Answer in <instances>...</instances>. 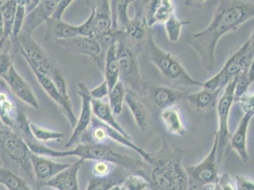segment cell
Masks as SVG:
<instances>
[{"instance_id":"cell-1","label":"cell","mask_w":254,"mask_h":190,"mask_svg":"<svg viewBox=\"0 0 254 190\" xmlns=\"http://www.w3.org/2000/svg\"><path fill=\"white\" fill-rule=\"evenodd\" d=\"M254 18V2L248 0H219L210 24L186 37V42L199 55L202 68L212 72L215 67V50L219 40L229 32L239 29Z\"/></svg>"},{"instance_id":"cell-2","label":"cell","mask_w":254,"mask_h":190,"mask_svg":"<svg viewBox=\"0 0 254 190\" xmlns=\"http://www.w3.org/2000/svg\"><path fill=\"white\" fill-rule=\"evenodd\" d=\"M28 146L33 153L50 157V158H64L75 156L81 160H104L108 161L117 167L126 169L133 174H138L151 182L149 169L146 168V165L141 161L129 157L120 152H117L106 144H79L74 148L68 150H55L53 148H48L37 141H26Z\"/></svg>"},{"instance_id":"cell-3","label":"cell","mask_w":254,"mask_h":190,"mask_svg":"<svg viewBox=\"0 0 254 190\" xmlns=\"http://www.w3.org/2000/svg\"><path fill=\"white\" fill-rule=\"evenodd\" d=\"M155 156L154 169L151 171V183L155 190H189L188 175L183 167V153L172 148L167 142Z\"/></svg>"},{"instance_id":"cell-4","label":"cell","mask_w":254,"mask_h":190,"mask_svg":"<svg viewBox=\"0 0 254 190\" xmlns=\"http://www.w3.org/2000/svg\"><path fill=\"white\" fill-rule=\"evenodd\" d=\"M147 49L150 62L168 82L175 86L203 87L204 82L193 78L183 67L178 56L160 48L152 34L149 37Z\"/></svg>"},{"instance_id":"cell-5","label":"cell","mask_w":254,"mask_h":190,"mask_svg":"<svg viewBox=\"0 0 254 190\" xmlns=\"http://www.w3.org/2000/svg\"><path fill=\"white\" fill-rule=\"evenodd\" d=\"M117 56L120 68V80L128 90L143 94V84L138 68L137 52L131 47L124 32L117 30Z\"/></svg>"},{"instance_id":"cell-6","label":"cell","mask_w":254,"mask_h":190,"mask_svg":"<svg viewBox=\"0 0 254 190\" xmlns=\"http://www.w3.org/2000/svg\"><path fill=\"white\" fill-rule=\"evenodd\" d=\"M0 151L4 161H9L33 179L31 152L26 140L16 131L9 127L0 128Z\"/></svg>"},{"instance_id":"cell-7","label":"cell","mask_w":254,"mask_h":190,"mask_svg":"<svg viewBox=\"0 0 254 190\" xmlns=\"http://www.w3.org/2000/svg\"><path fill=\"white\" fill-rule=\"evenodd\" d=\"M218 135L215 132L212 147L207 156L197 165L186 168L189 190H196L216 184L219 178V161L217 156Z\"/></svg>"},{"instance_id":"cell-8","label":"cell","mask_w":254,"mask_h":190,"mask_svg":"<svg viewBox=\"0 0 254 190\" xmlns=\"http://www.w3.org/2000/svg\"><path fill=\"white\" fill-rule=\"evenodd\" d=\"M235 89H236V77L225 87L218 97L216 104V112L218 118V150L217 156L219 164L222 162L226 148L228 147L231 133H230V115L231 110L235 102Z\"/></svg>"},{"instance_id":"cell-9","label":"cell","mask_w":254,"mask_h":190,"mask_svg":"<svg viewBox=\"0 0 254 190\" xmlns=\"http://www.w3.org/2000/svg\"><path fill=\"white\" fill-rule=\"evenodd\" d=\"M23 58L29 66L34 67L37 71L45 74L53 73V66L50 58L43 50L42 47L35 41L32 34L21 32L16 43Z\"/></svg>"},{"instance_id":"cell-10","label":"cell","mask_w":254,"mask_h":190,"mask_svg":"<svg viewBox=\"0 0 254 190\" xmlns=\"http://www.w3.org/2000/svg\"><path fill=\"white\" fill-rule=\"evenodd\" d=\"M60 46L66 53H77L86 55L92 58L99 67H104L106 49L99 38L77 36L67 40H58Z\"/></svg>"},{"instance_id":"cell-11","label":"cell","mask_w":254,"mask_h":190,"mask_svg":"<svg viewBox=\"0 0 254 190\" xmlns=\"http://www.w3.org/2000/svg\"><path fill=\"white\" fill-rule=\"evenodd\" d=\"M88 89L84 83L78 84V95H80L82 100V107L80 116L77 119V123L73 127V131L67 142L65 143V148H70L77 145V143L81 140V138L85 135L86 130L90 128L93 112H92V98L90 97Z\"/></svg>"},{"instance_id":"cell-12","label":"cell","mask_w":254,"mask_h":190,"mask_svg":"<svg viewBox=\"0 0 254 190\" xmlns=\"http://www.w3.org/2000/svg\"><path fill=\"white\" fill-rule=\"evenodd\" d=\"M9 87L11 94L21 100L23 103L31 106L32 108L39 109L40 105L36 95H34L31 86L26 82L15 67L13 66L8 74H5L2 78Z\"/></svg>"},{"instance_id":"cell-13","label":"cell","mask_w":254,"mask_h":190,"mask_svg":"<svg viewBox=\"0 0 254 190\" xmlns=\"http://www.w3.org/2000/svg\"><path fill=\"white\" fill-rule=\"evenodd\" d=\"M146 90L152 105L160 111L172 106H177L187 95L175 88L165 86L150 85Z\"/></svg>"},{"instance_id":"cell-14","label":"cell","mask_w":254,"mask_h":190,"mask_svg":"<svg viewBox=\"0 0 254 190\" xmlns=\"http://www.w3.org/2000/svg\"><path fill=\"white\" fill-rule=\"evenodd\" d=\"M31 163L34 178L36 180V185L38 188L45 186L49 180L52 179L59 172L66 169L70 164L56 163L53 160L46 158L45 156L31 152Z\"/></svg>"},{"instance_id":"cell-15","label":"cell","mask_w":254,"mask_h":190,"mask_svg":"<svg viewBox=\"0 0 254 190\" xmlns=\"http://www.w3.org/2000/svg\"><path fill=\"white\" fill-rule=\"evenodd\" d=\"M59 0H40L36 7L27 14L22 32L32 34L45 22L52 19Z\"/></svg>"},{"instance_id":"cell-16","label":"cell","mask_w":254,"mask_h":190,"mask_svg":"<svg viewBox=\"0 0 254 190\" xmlns=\"http://www.w3.org/2000/svg\"><path fill=\"white\" fill-rule=\"evenodd\" d=\"M175 12L174 0H146L144 2L143 19L148 27L164 24Z\"/></svg>"},{"instance_id":"cell-17","label":"cell","mask_w":254,"mask_h":190,"mask_svg":"<svg viewBox=\"0 0 254 190\" xmlns=\"http://www.w3.org/2000/svg\"><path fill=\"white\" fill-rule=\"evenodd\" d=\"M252 113H244V116L239 121V124L236 127L235 131L230 137V146L233 151L237 153L239 158L244 163H248L250 161V153L248 149V131L251 125L252 119L254 117Z\"/></svg>"},{"instance_id":"cell-18","label":"cell","mask_w":254,"mask_h":190,"mask_svg":"<svg viewBox=\"0 0 254 190\" xmlns=\"http://www.w3.org/2000/svg\"><path fill=\"white\" fill-rule=\"evenodd\" d=\"M85 161L79 159L46 183V187L56 190H80L78 173Z\"/></svg>"},{"instance_id":"cell-19","label":"cell","mask_w":254,"mask_h":190,"mask_svg":"<svg viewBox=\"0 0 254 190\" xmlns=\"http://www.w3.org/2000/svg\"><path fill=\"white\" fill-rule=\"evenodd\" d=\"M125 103L128 106L131 114L141 131H145L150 122V111L142 95L127 89Z\"/></svg>"},{"instance_id":"cell-20","label":"cell","mask_w":254,"mask_h":190,"mask_svg":"<svg viewBox=\"0 0 254 190\" xmlns=\"http://www.w3.org/2000/svg\"><path fill=\"white\" fill-rule=\"evenodd\" d=\"M220 94L218 92H211L202 87L200 91L186 95L185 99L194 112L203 113L216 107Z\"/></svg>"},{"instance_id":"cell-21","label":"cell","mask_w":254,"mask_h":190,"mask_svg":"<svg viewBox=\"0 0 254 190\" xmlns=\"http://www.w3.org/2000/svg\"><path fill=\"white\" fill-rule=\"evenodd\" d=\"M95 25L97 36L104 35L107 32L113 31V19H112V10L110 0H96Z\"/></svg>"},{"instance_id":"cell-22","label":"cell","mask_w":254,"mask_h":190,"mask_svg":"<svg viewBox=\"0 0 254 190\" xmlns=\"http://www.w3.org/2000/svg\"><path fill=\"white\" fill-rule=\"evenodd\" d=\"M159 116L167 132L171 135L185 137L188 134V129L185 127L182 116L177 106H172L161 110L159 112Z\"/></svg>"},{"instance_id":"cell-23","label":"cell","mask_w":254,"mask_h":190,"mask_svg":"<svg viewBox=\"0 0 254 190\" xmlns=\"http://www.w3.org/2000/svg\"><path fill=\"white\" fill-rule=\"evenodd\" d=\"M92 112L95 118L102 123L118 130L120 133L125 135L126 137L131 138L130 135L125 130V128L121 126V124L116 120V116L113 113L109 103L104 102L103 100H93L92 99Z\"/></svg>"},{"instance_id":"cell-24","label":"cell","mask_w":254,"mask_h":190,"mask_svg":"<svg viewBox=\"0 0 254 190\" xmlns=\"http://www.w3.org/2000/svg\"><path fill=\"white\" fill-rule=\"evenodd\" d=\"M52 78H53V82L56 86L59 94L61 95L62 99H63L64 106L63 111L64 114L66 117V119L68 120L69 124L71 125V127H74L76 123H77V116L75 114L73 106L71 104L68 92H67V85L64 78L63 75L61 74V72L57 69H53V73H52Z\"/></svg>"},{"instance_id":"cell-25","label":"cell","mask_w":254,"mask_h":190,"mask_svg":"<svg viewBox=\"0 0 254 190\" xmlns=\"http://www.w3.org/2000/svg\"><path fill=\"white\" fill-rule=\"evenodd\" d=\"M104 69L105 80L109 86V89H112L117 82L120 81V68L117 56L116 39L106 49Z\"/></svg>"},{"instance_id":"cell-26","label":"cell","mask_w":254,"mask_h":190,"mask_svg":"<svg viewBox=\"0 0 254 190\" xmlns=\"http://www.w3.org/2000/svg\"><path fill=\"white\" fill-rule=\"evenodd\" d=\"M127 170L122 171L120 167H118L112 174L107 177L99 178V177H91L88 181V185L85 190H110L116 186H121L124 179L127 177Z\"/></svg>"},{"instance_id":"cell-27","label":"cell","mask_w":254,"mask_h":190,"mask_svg":"<svg viewBox=\"0 0 254 190\" xmlns=\"http://www.w3.org/2000/svg\"><path fill=\"white\" fill-rule=\"evenodd\" d=\"M30 69L32 70V73L34 74V76L36 77L37 82L41 86L43 91L48 95V96L53 100L58 106H60V108L63 110L64 104L63 99L61 97V95L59 94L56 86L53 82V78L51 77V75L49 74H42L39 71H37L34 67L29 66Z\"/></svg>"},{"instance_id":"cell-28","label":"cell","mask_w":254,"mask_h":190,"mask_svg":"<svg viewBox=\"0 0 254 190\" xmlns=\"http://www.w3.org/2000/svg\"><path fill=\"white\" fill-rule=\"evenodd\" d=\"M148 26L143 18L130 19L124 32L127 40L135 46L142 42L146 36V30Z\"/></svg>"},{"instance_id":"cell-29","label":"cell","mask_w":254,"mask_h":190,"mask_svg":"<svg viewBox=\"0 0 254 190\" xmlns=\"http://www.w3.org/2000/svg\"><path fill=\"white\" fill-rule=\"evenodd\" d=\"M0 184L8 190H32L21 176L3 167H0Z\"/></svg>"},{"instance_id":"cell-30","label":"cell","mask_w":254,"mask_h":190,"mask_svg":"<svg viewBox=\"0 0 254 190\" xmlns=\"http://www.w3.org/2000/svg\"><path fill=\"white\" fill-rule=\"evenodd\" d=\"M126 94H127V87L121 80L117 82L115 86L109 91V95H108L109 106L111 107L115 116L122 114L123 112Z\"/></svg>"},{"instance_id":"cell-31","label":"cell","mask_w":254,"mask_h":190,"mask_svg":"<svg viewBox=\"0 0 254 190\" xmlns=\"http://www.w3.org/2000/svg\"><path fill=\"white\" fill-rule=\"evenodd\" d=\"M17 3L18 0H9L0 7V11L4 22V36L6 40L11 38L13 22L17 9Z\"/></svg>"},{"instance_id":"cell-32","label":"cell","mask_w":254,"mask_h":190,"mask_svg":"<svg viewBox=\"0 0 254 190\" xmlns=\"http://www.w3.org/2000/svg\"><path fill=\"white\" fill-rule=\"evenodd\" d=\"M190 23L189 20H182L180 19L176 13L170 15L169 18L164 22V30L166 32L167 38L170 42L177 43L180 40L181 36L182 29L184 26L188 25Z\"/></svg>"},{"instance_id":"cell-33","label":"cell","mask_w":254,"mask_h":190,"mask_svg":"<svg viewBox=\"0 0 254 190\" xmlns=\"http://www.w3.org/2000/svg\"><path fill=\"white\" fill-rule=\"evenodd\" d=\"M29 127L32 133V136L35 141L39 143H46L49 141H61L64 138V134L59 131L49 129L47 127H40L33 124L29 120Z\"/></svg>"},{"instance_id":"cell-34","label":"cell","mask_w":254,"mask_h":190,"mask_svg":"<svg viewBox=\"0 0 254 190\" xmlns=\"http://www.w3.org/2000/svg\"><path fill=\"white\" fill-rule=\"evenodd\" d=\"M53 20V19H52ZM54 21L53 25V35L58 39V40H67L71 39L77 36H80V32H79V26L72 25L69 23L58 20Z\"/></svg>"},{"instance_id":"cell-35","label":"cell","mask_w":254,"mask_h":190,"mask_svg":"<svg viewBox=\"0 0 254 190\" xmlns=\"http://www.w3.org/2000/svg\"><path fill=\"white\" fill-rule=\"evenodd\" d=\"M120 187L126 190H154L152 183L148 179L133 173L127 175Z\"/></svg>"},{"instance_id":"cell-36","label":"cell","mask_w":254,"mask_h":190,"mask_svg":"<svg viewBox=\"0 0 254 190\" xmlns=\"http://www.w3.org/2000/svg\"><path fill=\"white\" fill-rule=\"evenodd\" d=\"M27 14H28V11H27L25 0H18L16 13H15V17H14V22H13L12 33H11V41L13 44L16 43V40H17L20 32L23 30Z\"/></svg>"},{"instance_id":"cell-37","label":"cell","mask_w":254,"mask_h":190,"mask_svg":"<svg viewBox=\"0 0 254 190\" xmlns=\"http://www.w3.org/2000/svg\"><path fill=\"white\" fill-rule=\"evenodd\" d=\"M116 169V165H114L108 161L98 160L94 162V164L92 166V175L94 177L104 178V177H107L110 174H112Z\"/></svg>"},{"instance_id":"cell-38","label":"cell","mask_w":254,"mask_h":190,"mask_svg":"<svg viewBox=\"0 0 254 190\" xmlns=\"http://www.w3.org/2000/svg\"><path fill=\"white\" fill-rule=\"evenodd\" d=\"M94 18H95V9L92 7L91 12L87 17V19L82 25H79L80 36L92 37V38L98 37L96 32L95 25H94Z\"/></svg>"},{"instance_id":"cell-39","label":"cell","mask_w":254,"mask_h":190,"mask_svg":"<svg viewBox=\"0 0 254 190\" xmlns=\"http://www.w3.org/2000/svg\"><path fill=\"white\" fill-rule=\"evenodd\" d=\"M235 102L240 105L244 113H252L254 115V91L252 93H246L243 96L237 98Z\"/></svg>"},{"instance_id":"cell-40","label":"cell","mask_w":254,"mask_h":190,"mask_svg":"<svg viewBox=\"0 0 254 190\" xmlns=\"http://www.w3.org/2000/svg\"><path fill=\"white\" fill-rule=\"evenodd\" d=\"M13 58L8 51L0 52V79L13 67Z\"/></svg>"},{"instance_id":"cell-41","label":"cell","mask_w":254,"mask_h":190,"mask_svg":"<svg viewBox=\"0 0 254 190\" xmlns=\"http://www.w3.org/2000/svg\"><path fill=\"white\" fill-rule=\"evenodd\" d=\"M109 91H110L109 86L106 80H104L101 84L95 87L94 89L89 90L88 93L93 100H103L108 96Z\"/></svg>"},{"instance_id":"cell-42","label":"cell","mask_w":254,"mask_h":190,"mask_svg":"<svg viewBox=\"0 0 254 190\" xmlns=\"http://www.w3.org/2000/svg\"><path fill=\"white\" fill-rule=\"evenodd\" d=\"M215 186L219 190H236L235 181L228 173H222L219 175Z\"/></svg>"},{"instance_id":"cell-43","label":"cell","mask_w":254,"mask_h":190,"mask_svg":"<svg viewBox=\"0 0 254 190\" xmlns=\"http://www.w3.org/2000/svg\"><path fill=\"white\" fill-rule=\"evenodd\" d=\"M236 190H254V180L247 176L237 175L234 178Z\"/></svg>"},{"instance_id":"cell-44","label":"cell","mask_w":254,"mask_h":190,"mask_svg":"<svg viewBox=\"0 0 254 190\" xmlns=\"http://www.w3.org/2000/svg\"><path fill=\"white\" fill-rule=\"evenodd\" d=\"M75 0H59L58 5L56 7V10L53 13L52 19L58 21V20H62L64 13V11L67 10V8L74 2Z\"/></svg>"},{"instance_id":"cell-45","label":"cell","mask_w":254,"mask_h":190,"mask_svg":"<svg viewBox=\"0 0 254 190\" xmlns=\"http://www.w3.org/2000/svg\"><path fill=\"white\" fill-rule=\"evenodd\" d=\"M207 0H185V5L192 9H199Z\"/></svg>"},{"instance_id":"cell-46","label":"cell","mask_w":254,"mask_h":190,"mask_svg":"<svg viewBox=\"0 0 254 190\" xmlns=\"http://www.w3.org/2000/svg\"><path fill=\"white\" fill-rule=\"evenodd\" d=\"M248 77H249L250 85L252 86V84L254 82V58L252 59V61H251L249 70H248Z\"/></svg>"},{"instance_id":"cell-47","label":"cell","mask_w":254,"mask_h":190,"mask_svg":"<svg viewBox=\"0 0 254 190\" xmlns=\"http://www.w3.org/2000/svg\"><path fill=\"white\" fill-rule=\"evenodd\" d=\"M25 2H26L27 11L29 13L30 11H32L36 7V5L40 2V0H25Z\"/></svg>"},{"instance_id":"cell-48","label":"cell","mask_w":254,"mask_h":190,"mask_svg":"<svg viewBox=\"0 0 254 190\" xmlns=\"http://www.w3.org/2000/svg\"><path fill=\"white\" fill-rule=\"evenodd\" d=\"M0 36H4V22H3V18H2V14L0 11Z\"/></svg>"},{"instance_id":"cell-49","label":"cell","mask_w":254,"mask_h":190,"mask_svg":"<svg viewBox=\"0 0 254 190\" xmlns=\"http://www.w3.org/2000/svg\"><path fill=\"white\" fill-rule=\"evenodd\" d=\"M7 40L5 39V37H3V36H0V52H1V50L3 49V47H4V45H5V42H6Z\"/></svg>"},{"instance_id":"cell-50","label":"cell","mask_w":254,"mask_h":190,"mask_svg":"<svg viewBox=\"0 0 254 190\" xmlns=\"http://www.w3.org/2000/svg\"><path fill=\"white\" fill-rule=\"evenodd\" d=\"M3 127H6V125L3 123V121L0 118V128H3Z\"/></svg>"},{"instance_id":"cell-51","label":"cell","mask_w":254,"mask_h":190,"mask_svg":"<svg viewBox=\"0 0 254 190\" xmlns=\"http://www.w3.org/2000/svg\"><path fill=\"white\" fill-rule=\"evenodd\" d=\"M9 0H0V7L3 5V4H5L6 2H8Z\"/></svg>"},{"instance_id":"cell-52","label":"cell","mask_w":254,"mask_h":190,"mask_svg":"<svg viewBox=\"0 0 254 190\" xmlns=\"http://www.w3.org/2000/svg\"><path fill=\"white\" fill-rule=\"evenodd\" d=\"M110 190H121V187H120V186H116V187L112 188Z\"/></svg>"},{"instance_id":"cell-53","label":"cell","mask_w":254,"mask_h":190,"mask_svg":"<svg viewBox=\"0 0 254 190\" xmlns=\"http://www.w3.org/2000/svg\"><path fill=\"white\" fill-rule=\"evenodd\" d=\"M2 85H6V83H5V81L3 79H0V86H2Z\"/></svg>"},{"instance_id":"cell-54","label":"cell","mask_w":254,"mask_h":190,"mask_svg":"<svg viewBox=\"0 0 254 190\" xmlns=\"http://www.w3.org/2000/svg\"><path fill=\"white\" fill-rule=\"evenodd\" d=\"M208 188H209V190H211V187H208Z\"/></svg>"},{"instance_id":"cell-55","label":"cell","mask_w":254,"mask_h":190,"mask_svg":"<svg viewBox=\"0 0 254 190\" xmlns=\"http://www.w3.org/2000/svg\"><path fill=\"white\" fill-rule=\"evenodd\" d=\"M121 190H124V189H122V188H121Z\"/></svg>"},{"instance_id":"cell-56","label":"cell","mask_w":254,"mask_h":190,"mask_svg":"<svg viewBox=\"0 0 254 190\" xmlns=\"http://www.w3.org/2000/svg\"></svg>"},{"instance_id":"cell-57","label":"cell","mask_w":254,"mask_h":190,"mask_svg":"<svg viewBox=\"0 0 254 190\" xmlns=\"http://www.w3.org/2000/svg\"></svg>"}]
</instances>
